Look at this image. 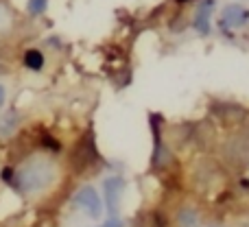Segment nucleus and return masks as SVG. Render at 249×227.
Masks as SVG:
<instances>
[{
    "label": "nucleus",
    "instance_id": "10",
    "mask_svg": "<svg viewBox=\"0 0 249 227\" xmlns=\"http://www.w3.org/2000/svg\"><path fill=\"white\" fill-rule=\"evenodd\" d=\"M7 22H9V13H7V9L0 4V29H4V26H7Z\"/></svg>",
    "mask_w": 249,
    "mask_h": 227
},
{
    "label": "nucleus",
    "instance_id": "4",
    "mask_svg": "<svg viewBox=\"0 0 249 227\" xmlns=\"http://www.w3.org/2000/svg\"><path fill=\"white\" fill-rule=\"evenodd\" d=\"M123 188H124L123 177H109V179L105 181V199H107V210L112 212V214L118 212V203H121Z\"/></svg>",
    "mask_w": 249,
    "mask_h": 227
},
{
    "label": "nucleus",
    "instance_id": "9",
    "mask_svg": "<svg viewBox=\"0 0 249 227\" xmlns=\"http://www.w3.org/2000/svg\"><path fill=\"white\" fill-rule=\"evenodd\" d=\"M48 0H29V13L31 16H39V13H44V9H46Z\"/></svg>",
    "mask_w": 249,
    "mask_h": 227
},
{
    "label": "nucleus",
    "instance_id": "6",
    "mask_svg": "<svg viewBox=\"0 0 249 227\" xmlns=\"http://www.w3.org/2000/svg\"><path fill=\"white\" fill-rule=\"evenodd\" d=\"M177 225L179 227H201V221H199L195 210L184 208V210H179V214H177Z\"/></svg>",
    "mask_w": 249,
    "mask_h": 227
},
{
    "label": "nucleus",
    "instance_id": "12",
    "mask_svg": "<svg viewBox=\"0 0 249 227\" xmlns=\"http://www.w3.org/2000/svg\"><path fill=\"white\" fill-rule=\"evenodd\" d=\"M105 227H123V223H121L118 219H112V221H109V223L105 225Z\"/></svg>",
    "mask_w": 249,
    "mask_h": 227
},
{
    "label": "nucleus",
    "instance_id": "8",
    "mask_svg": "<svg viewBox=\"0 0 249 227\" xmlns=\"http://www.w3.org/2000/svg\"><path fill=\"white\" fill-rule=\"evenodd\" d=\"M18 120H16V114H4L2 118H0V136H11L13 129H16Z\"/></svg>",
    "mask_w": 249,
    "mask_h": 227
},
{
    "label": "nucleus",
    "instance_id": "3",
    "mask_svg": "<svg viewBox=\"0 0 249 227\" xmlns=\"http://www.w3.org/2000/svg\"><path fill=\"white\" fill-rule=\"evenodd\" d=\"M225 26H232V29H241L249 22V9L241 7V4H228L223 9V16H221Z\"/></svg>",
    "mask_w": 249,
    "mask_h": 227
},
{
    "label": "nucleus",
    "instance_id": "1",
    "mask_svg": "<svg viewBox=\"0 0 249 227\" xmlns=\"http://www.w3.org/2000/svg\"><path fill=\"white\" fill-rule=\"evenodd\" d=\"M51 181H53V166L48 162H42V159H33V162L24 164L16 173V184L24 192H37V190L46 188Z\"/></svg>",
    "mask_w": 249,
    "mask_h": 227
},
{
    "label": "nucleus",
    "instance_id": "11",
    "mask_svg": "<svg viewBox=\"0 0 249 227\" xmlns=\"http://www.w3.org/2000/svg\"><path fill=\"white\" fill-rule=\"evenodd\" d=\"M4 101H7V90H4V86L0 83V107L4 105Z\"/></svg>",
    "mask_w": 249,
    "mask_h": 227
},
{
    "label": "nucleus",
    "instance_id": "14",
    "mask_svg": "<svg viewBox=\"0 0 249 227\" xmlns=\"http://www.w3.org/2000/svg\"><path fill=\"white\" fill-rule=\"evenodd\" d=\"M179 2H184V0H179Z\"/></svg>",
    "mask_w": 249,
    "mask_h": 227
},
{
    "label": "nucleus",
    "instance_id": "2",
    "mask_svg": "<svg viewBox=\"0 0 249 227\" xmlns=\"http://www.w3.org/2000/svg\"><path fill=\"white\" fill-rule=\"evenodd\" d=\"M74 203H77V206L81 208L90 219H99V216L103 214V203H101V197H99V192H96L92 186H83V188L77 192V197H74Z\"/></svg>",
    "mask_w": 249,
    "mask_h": 227
},
{
    "label": "nucleus",
    "instance_id": "5",
    "mask_svg": "<svg viewBox=\"0 0 249 227\" xmlns=\"http://www.w3.org/2000/svg\"><path fill=\"white\" fill-rule=\"evenodd\" d=\"M210 9H212V0H203L197 11V17H195V29L201 35L210 33Z\"/></svg>",
    "mask_w": 249,
    "mask_h": 227
},
{
    "label": "nucleus",
    "instance_id": "7",
    "mask_svg": "<svg viewBox=\"0 0 249 227\" xmlns=\"http://www.w3.org/2000/svg\"><path fill=\"white\" fill-rule=\"evenodd\" d=\"M24 66L29 70H33V72H37V70L44 68V55L39 51H35V48H31V51L24 52Z\"/></svg>",
    "mask_w": 249,
    "mask_h": 227
},
{
    "label": "nucleus",
    "instance_id": "13",
    "mask_svg": "<svg viewBox=\"0 0 249 227\" xmlns=\"http://www.w3.org/2000/svg\"><path fill=\"white\" fill-rule=\"evenodd\" d=\"M208 227H221V225H208Z\"/></svg>",
    "mask_w": 249,
    "mask_h": 227
}]
</instances>
